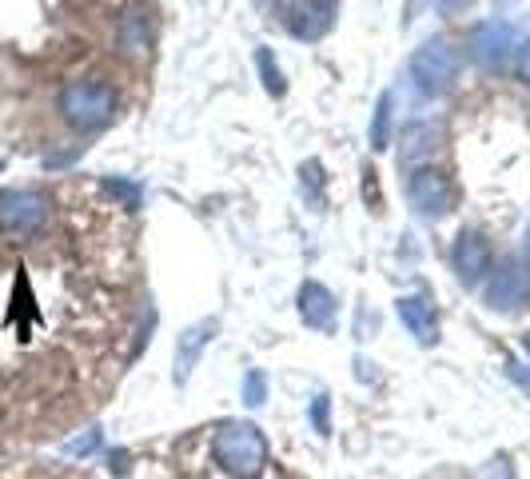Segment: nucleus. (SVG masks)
Here are the masks:
<instances>
[{
  "label": "nucleus",
  "mask_w": 530,
  "mask_h": 479,
  "mask_svg": "<svg viewBox=\"0 0 530 479\" xmlns=\"http://www.w3.org/2000/svg\"><path fill=\"white\" fill-rule=\"evenodd\" d=\"M212 460L224 476L232 479H256L267 468V440L256 424L228 420L212 432Z\"/></svg>",
  "instance_id": "f257e3e1"
},
{
  "label": "nucleus",
  "mask_w": 530,
  "mask_h": 479,
  "mask_svg": "<svg viewBox=\"0 0 530 479\" xmlns=\"http://www.w3.org/2000/svg\"><path fill=\"white\" fill-rule=\"evenodd\" d=\"M60 112L76 128H100L116 116V92L112 84H100V80H72L60 92Z\"/></svg>",
  "instance_id": "f03ea898"
},
{
  "label": "nucleus",
  "mask_w": 530,
  "mask_h": 479,
  "mask_svg": "<svg viewBox=\"0 0 530 479\" xmlns=\"http://www.w3.org/2000/svg\"><path fill=\"white\" fill-rule=\"evenodd\" d=\"M459 76V52L447 40H431L411 56V80L423 96H443Z\"/></svg>",
  "instance_id": "7ed1b4c3"
},
{
  "label": "nucleus",
  "mask_w": 530,
  "mask_h": 479,
  "mask_svg": "<svg viewBox=\"0 0 530 479\" xmlns=\"http://www.w3.org/2000/svg\"><path fill=\"white\" fill-rule=\"evenodd\" d=\"M48 220V196L40 192H4L0 196V232L32 236Z\"/></svg>",
  "instance_id": "20e7f679"
},
{
  "label": "nucleus",
  "mask_w": 530,
  "mask_h": 479,
  "mask_svg": "<svg viewBox=\"0 0 530 479\" xmlns=\"http://www.w3.org/2000/svg\"><path fill=\"white\" fill-rule=\"evenodd\" d=\"M407 196H411V204H415L423 216H443V212L451 208V200H455V188H451V180H447L443 172L419 168V172H411Z\"/></svg>",
  "instance_id": "39448f33"
},
{
  "label": "nucleus",
  "mask_w": 530,
  "mask_h": 479,
  "mask_svg": "<svg viewBox=\"0 0 530 479\" xmlns=\"http://www.w3.org/2000/svg\"><path fill=\"white\" fill-rule=\"evenodd\" d=\"M451 264H455L463 284H479L491 272V248H487V240L475 236V232H463L455 240V248H451Z\"/></svg>",
  "instance_id": "423d86ee"
},
{
  "label": "nucleus",
  "mask_w": 530,
  "mask_h": 479,
  "mask_svg": "<svg viewBox=\"0 0 530 479\" xmlns=\"http://www.w3.org/2000/svg\"><path fill=\"white\" fill-rule=\"evenodd\" d=\"M331 16H335V0H295L287 8V24L299 40H319L331 28Z\"/></svg>",
  "instance_id": "0eeeda50"
},
{
  "label": "nucleus",
  "mask_w": 530,
  "mask_h": 479,
  "mask_svg": "<svg viewBox=\"0 0 530 479\" xmlns=\"http://www.w3.org/2000/svg\"><path fill=\"white\" fill-rule=\"evenodd\" d=\"M399 320L419 344H435L439 340V316H435V304L427 296H403L399 300Z\"/></svg>",
  "instance_id": "6e6552de"
},
{
  "label": "nucleus",
  "mask_w": 530,
  "mask_h": 479,
  "mask_svg": "<svg viewBox=\"0 0 530 479\" xmlns=\"http://www.w3.org/2000/svg\"><path fill=\"white\" fill-rule=\"evenodd\" d=\"M299 316H303V324L307 328H331V320H335V296L323 288V284H315V280H307L303 288H299Z\"/></svg>",
  "instance_id": "1a4fd4ad"
},
{
  "label": "nucleus",
  "mask_w": 530,
  "mask_h": 479,
  "mask_svg": "<svg viewBox=\"0 0 530 479\" xmlns=\"http://www.w3.org/2000/svg\"><path fill=\"white\" fill-rule=\"evenodd\" d=\"M511 24H499V20H491V24H483L475 36H471V52H475V60H483V64H499L503 56H507V48H511Z\"/></svg>",
  "instance_id": "9d476101"
},
{
  "label": "nucleus",
  "mask_w": 530,
  "mask_h": 479,
  "mask_svg": "<svg viewBox=\"0 0 530 479\" xmlns=\"http://www.w3.org/2000/svg\"><path fill=\"white\" fill-rule=\"evenodd\" d=\"M487 300L495 308H519L527 300V276L511 264H503L495 276H491V288H487Z\"/></svg>",
  "instance_id": "9b49d317"
},
{
  "label": "nucleus",
  "mask_w": 530,
  "mask_h": 479,
  "mask_svg": "<svg viewBox=\"0 0 530 479\" xmlns=\"http://www.w3.org/2000/svg\"><path fill=\"white\" fill-rule=\"evenodd\" d=\"M212 332H216V324L204 320V324H196V328H188V332L180 336V344H176V380H180V384L188 380V372H192V364L200 360V352H204V344L212 340Z\"/></svg>",
  "instance_id": "f8f14e48"
},
{
  "label": "nucleus",
  "mask_w": 530,
  "mask_h": 479,
  "mask_svg": "<svg viewBox=\"0 0 530 479\" xmlns=\"http://www.w3.org/2000/svg\"><path fill=\"white\" fill-rule=\"evenodd\" d=\"M431 140H439V128H431V124H415V128H407L403 132V160L411 164V160H419V156H431L439 144H431Z\"/></svg>",
  "instance_id": "ddd939ff"
},
{
  "label": "nucleus",
  "mask_w": 530,
  "mask_h": 479,
  "mask_svg": "<svg viewBox=\"0 0 530 479\" xmlns=\"http://www.w3.org/2000/svg\"><path fill=\"white\" fill-rule=\"evenodd\" d=\"M387 144H391V92L379 96V104H375V120H371V148L383 152Z\"/></svg>",
  "instance_id": "4468645a"
},
{
  "label": "nucleus",
  "mask_w": 530,
  "mask_h": 479,
  "mask_svg": "<svg viewBox=\"0 0 530 479\" xmlns=\"http://www.w3.org/2000/svg\"><path fill=\"white\" fill-rule=\"evenodd\" d=\"M260 72H264V88L271 96H283V72H279V64L271 60V52H260Z\"/></svg>",
  "instance_id": "2eb2a0df"
},
{
  "label": "nucleus",
  "mask_w": 530,
  "mask_h": 479,
  "mask_svg": "<svg viewBox=\"0 0 530 479\" xmlns=\"http://www.w3.org/2000/svg\"><path fill=\"white\" fill-rule=\"evenodd\" d=\"M264 372H248V384H244V400L248 404H264Z\"/></svg>",
  "instance_id": "dca6fc26"
},
{
  "label": "nucleus",
  "mask_w": 530,
  "mask_h": 479,
  "mask_svg": "<svg viewBox=\"0 0 530 479\" xmlns=\"http://www.w3.org/2000/svg\"><path fill=\"white\" fill-rule=\"evenodd\" d=\"M96 444H100V436H96V432H88L84 440H72V444H68V452H84V456H88V452H96Z\"/></svg>",
  "instance_id": "f3484780"
},
{
  "label": "nucleus",
  "mask_w": 530,
  "mask_h": 479,
  "mask_svg": "<svg viewBox=\"0 0 530 479\" xmlns=\"http://www.w3.org/2000/svg\"><path fill=\"white\" fill-rule=\"evenodd\" d=\"M311 416H315V428L327 436V396H319V400H315V412H311Z\"/></svg>",
  "instance_id": "a211bd4d"
},
{
  "label": "nucleus",
  "mask_w": 530,
  "mask_h": 479,
  "mask_svg": "<svg viewBox=\"0 0 530 479\" xmlns=\"http://www.w3.org/2000/svg\"><path fill=\"white\" fill-rule=\"evenodd\" d=\"M363 196H367V200H371L375 208L383 204V200H379V184H375V172H367V184H363Z\"/></svg>",
  "instance_id": "6ab92c4d"
},
{
  "label": "nucleus",
  "mask_w": 530,
  "mask_h": 479,
  "mask_svg": "<svg viewBox=\"0 0 530 479\" xmlns=\"http://www.w3.org/2000/svg\"><path fill=\"white\" fill-rule=\"evenodd\" d=\"M519 72H523V80H530V40L519 44Z\"/></svg>",
  "instance_id": "aec40b11"
},
{
  "label": "nucleus",
  "mask_w": 530,
  "mask_h": 479,
  "mask_svg": "<svg viewBox=\"0 0 530 479\" xmlns=\"http://www.w3.org/2000/svg\"><path fill=\"white\" fill-rule=\"evenodd\" d=\"M511 376H515V380H519V384H523V388L530 392V372H527V364H511Z\"/></svg>",
  "instance_id": "412c9836"
},
{
  "label": "nucleus",
  "mask_w": 530,
  "mask_h": 479,
  "mask_svg": "<svg viewBox=\"0 0 530 479\" xmlns=\"http://www.w3.org/2000/svg\"><path fill=\"white\" fill-rule=\"evenodd\" d=\"M527 264H530V228H527Z\"/></svg>",
  "instance_id": "4be33fe9"
}]
</instances>
